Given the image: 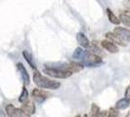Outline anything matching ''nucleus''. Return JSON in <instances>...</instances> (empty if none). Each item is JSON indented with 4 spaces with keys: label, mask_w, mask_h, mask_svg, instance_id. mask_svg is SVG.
I'll use <instances>...</instances> for the list:
<instances>
[{
    "label": "nucleus",
    "mask_w": 130,
    "mask_h": 117,
    "mask_svg": "<svg viewBox=\"0 0 130 117\" xmlns=\"http://www.w3.org/2000/svg\"><path fill=\"white\" fill-rule=\"evenodd\" d=\"M33 82L39 88L48 89V90H56L61 86L60 82L54 81L52 79L43 76L39 71H35L33 73Z\"/></svg>",
    "instance_id": "f257e3e1"
},
{
    "label": "nucleus",
    "mask_w": 130,
    "mask_h": 117,
    "mask_svg": "<svg viewBox=\"0 0 130 117\" xmlns=\"http://www.w3.org/2000/svg\"><path fill=\"white\" fill-rule=\"evenodd\" d=\"M43 72L47 74L48 76H51L54 78H58V79H66V78L72 76V71H65V70H61L58 68H54V67H49L46 66L43 69Z\"/></svg>",
    "instance_id": "f03ea898"
},
{
    "label": "nucleus",
    "mask_w": 130,
    "mask_h": 117,
    "mask_svg": "<svg viewBox=\"0 0 130 117\" xmlns=\"http://www.w3.org/2000/svg\"><path fill=\"white\" fill-rule=\"evenodd\" d=\"M100 64H102V58L91 52L88 53L87 56L81 61V65L87 67H96Z\"/></svg>",
    "instance_id": "7ed1b4c3"
},
{
    "label": "nucleus",
    "mask_w": 130,
    "mask_h": 117,
    "mask_svg": "<svg viewBox=\"0 0 130 117\" xmlns=\"http://www.w3.org/2000/svg\"><path fill=\"white\" fill-rule=\"evenodd\" d=\"M113 33H116L117 36L122 40H125L127 42L130 43V30L129 29H126L124 27L121 26H117L113 29Z\"/></svg>",
    "instance_id": "20e7f679"
},
{
    "label": "nucleus",
    "mask_w": 130,
    "mask_h": 117,
    "mask_svg": "<svg viewBox=\"0 0 130 117\" xmlns=\"http://www.w3.org/2000/svg\"><path fill=\"white\" fill-rule=\"evenodd\" d=\"M6 113L10 117H20L26 116V114L23 112L21 108H16L13 104H7L6 105Z\"/></svg>",
    "instance_id": "39448f33"
},
{
    "label": "nucleus",
    "mask_w": 130,
    "mask_h": 117,
    "mask_svg": "<svg viewBox=\"0 0 130 117\" xmlns=\"http://www.w3.org/2000/svg\"><path fill=\"white\" fill-rule=\"evenodd\" d=\"M101 45H102V47L104 49H106L108 52L111 53V54H117L118 52L117 46L115 43H112L111 41H110V40H104V41H102L101 42Z\"/></svg>",
    "instance_id": "423d86ee"
},
{
    "label": "nucleus",
    "mask_w": 130,
    "mask_h": 117,
    "mask_svg": "<svg viewBox=\"0 0 130 117\" xmlns=\"http://www.w3.org/2000/svg\"><path fill=\"white\" fill-rule=\"evenodd\" d=\"M21 109L26 114V116H29V115H32L33 113L35 112V105H34L32 102H28V103L26 102L22 105Z\"/></svg>",
    "instance_id": "0eeeda50"
},
{
    "label": "nucleus",
    "mask_w": 130,
    "mask_h": 117,
    "mask_svg": "<svg viewBox=\"0 0 130 117\" xmlns=\"http://www.w3.org/2000/svg\"><path fill=\"white\" fill-rule=\"evenodd\" d=\"M17 67H18L20 73H21V76H22V79H23L25 85H28L29 84V75H28V73L26 71V67L24 66V65L22 63H19L17 65Z\"/></svg>",
    "instance_id": "6e6552de"
},
{
    "label": "nucleus",
    "mask_w": 130,
    "mask_h": 117,
    "mask_svg": "<svg viewBox=\"0 0 130 117\" xmlns=\"http://www.w3.org/2000/svg\"><path fill=\"white\" fill-rule=\"evenodd\" d=\"M76 40H77L78 44L80 46H82L83 48H88L90 46L89 39L86 37V35L83 32H78L76 34Z\"/></svg>",
    "instance_id": "1a4fd4ad"
},
{
    "label": "nucleus",
    "mask_w": 130,
    "mask_h": 117,
    "mask_svg": "<svg viewBox=\"0 0 130 117\" xmlns=\"http://www.w3.org/2000/svg\"><path fill=\"white\" fill-rule=\"evenodd\" d=\"M89 53V51H86V50H83L81 47H77L74 52L72 54V58L74 60H79V61H82L83 58L87 56V54Z\"/></svg>",
    "instance_id": "9d476101"
},
{
    "label": "nucleus",
    "mask_w": 130,
    "mask_h": 117,
    "mask_svg": "<svg viewBox=\"0 0 130 117\" xmlns=\"http://www.w3.org/2000/svg\"><path fill=\"white\" fill-rule=\"evenodd\" d=\"M48 94L45 93V92L41 91V90H39V89H34L32 91V96L34 97V100L36 101V102H38V103H42V102H44L46 99V96H47Z\"/></svg>",
    "instance_id": "9b49d317"
},
{
    "label": "nucleus",
    "mask_w": 130,
    "mask_h": 117,
    "mask_svg": "<svg viewBox=\"0 0 130 117\" xmlns=\"http://www.w3.org/2000/svg\"><path fill=\"white\" fill-rule=\"evenodd\" d=\"M106 38L109 39L110 41H111L112 43H117L118 45L120 46H126L125 44L123 43V41H122V39H120L118 36H117L116 33H111V32H108L106 33Z\"/></svg>",
    "instance_id": "f8f14e48"
},
{
    "label": "nucleus",
    "mask_w": 130,
    "mask_h": 117,
    "mask_svg": "<svg viewBox=\"0 0 130 117\" xmlns=\"http://www.w3.org/2000/svg\"><path fill=\"white\" fill-rule=\"evenodd\" d=\"M130 105V101L126 97H123V99H120L118 100L116 104V108L119 109V110H123V109H126L128 106Z\"/></svg>",
    "instance_id": "ddd939ff"
},
{
    "label": "nucleus",
    "mask_w": 130,
    "mask_h": 117,
    "mask_svg": "<svg viewBox=\"0 0 130 117\" xmlns=\"http://www.w3.org/2000/svg\"><path fill=\"white\" fill-rule=\"evenodd\" d=\"M23 56H24L25 60L26 61V63L28 64V65H29L31 68L35 69V68H36V65H35L34 58H32L31 54H30V53H28L27 51H23Z\"/></svg>",
    "instance_id": "4468645a"
},
{
    "label": "nucleus",
    "mask_w": 130,
    "mask_h": 117,
    "mask_svg": "<svg viewBox=\"0 0 130 117\" xmlns=\"http://www.w3.org/2000/svg\"><path fill=\"white\" fill-rule=\"evenodd\" d=\"M106 12H107L108 18H109V19H110V22H111V24H113V25H119V24H120V19H118L117 16L115 15V13L111 11V9L107 8V9H106Z\"/></svg>",
    "instance_id": "2eb2a0df"
},
{
    "label": "nucleus",
    "mask_w": 130,
    "mask_h": 117,
    "mask_svg": "<svg viewBox=\"0 0 130 117\" xmlns=\"http://www.w3.org/2000/svg\"><path fill=\"white\" fill-rule=\"evenodd\" d=\"M83 65L81 64H77V63H71L69 65V69L72 72H78L80 71L81 69H83Z\"/></svg>",
    "instance_id": "dca6fc26"
},
{
    "label": "nucleus",
    "mask_w": 130,
    "mask_h": 117,
    "mask_svg": "<svg viewBox=\"0 0 130 117\" xmlns=\"http://www.w3.org/2000/svg\"><path fill=\"white\" fill-rule=\"evenodd\" d=\"M27 100H28V92L26 90V86H24V87H23L22 94L20 95V97H19V102L22 103V104H24V103H26Z\"/></svg>",
    "instance_id": "f3484780"
},
{
    "label": "nucleus",
    "mask_w": 130,
    "mask_h": 117,
    "mask_svg": "<svg viewBox=\"0 0 130 117\" xmlns=\"http://www.w3.org/2000/svg\"><path fill=\"white\" fill-rule=\"evenodd\" d=\"M119 19L120 22H122V24H124L126 26L130 27V16L126 15V14H120L119 16Z\"/></svg>",
    "instance_id": "a211bd4d"
},
{
    "label": "nucleus",
    "mask_w": 130,
    "mask_h": 117,
    "mask_svg": "<svg viewBox=\"0 0 130 117\" xmlns=\"http://www.w3.org/2000/svg\"><path fill=\"white\" fill-rule=\"evenodd\" d=\"M99 112H100V110H99V106L98 105H96L95 104H93L91 105V113L93 116H98V114H99Z\"/></svg>",
    "instance_id": "6ab92c4d"
},
{
    "label": "nucleus",
    "mask_w": 130,
    "mask_h": 117,
    "mask_svg": "<svg viewBox=\"0 0 130 117\" xmlns=\"http://www.w3.org/2000/svg\"><path fill=\"white\" fill-rule=\"evenodd\" d=\"M109 112V116L110 117H116L118 115V111H117V108H113L111 107L110 110L108 111Z\"/></svg>",
    "instance_id": "aec40b11"
},
{
    "label": "nucleus",
    "mask_w": 130,
    "mask_h": 117,
    "mask_svg": "<svg viewBox=\"0 0 130 117\" xmlns=\"http://www.w3.org/2000/svg\"><path fill=\"white\" fill-rule=\"evenodd\" d=\"M126 99H128L130 101V86L129 87H127V89H126V91H125V97Z\"/></svg>",
    "instance_id": "412c9836"
},
{
    "label": "nucleus",
    "mask_w": 130,
    "mask_h": 117,
    "mask_svg": "<svg viewBox=\"0 0 130 117\" xmlns=\"http://www.w3.org/2000/svg\"><path fill=\"white\" fill-rule=\"evenodd\" d=\"M0 116H5V114H3L2 111H0Z\"/></svg>",
    "instance_id": "4be33fe9"
}]
</instances>
